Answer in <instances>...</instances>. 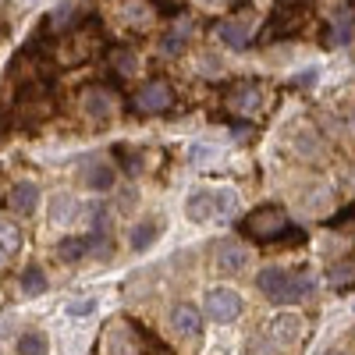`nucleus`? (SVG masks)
<instances>
[{
	"label": "nucleus",
	"instance_id": "ddd939ff",
	"mask_svg": "<svg viewBox=\"0 0 355 355\" xmlns=\"http://www.w3.org/2000/svg\"><path fill=\"white\" fill-rule=\"evenodd\" d=\"M171 327H174L178 334H185V338L199 334V331H202L199 309H196V306H189V302H178V306L171 309Z\"/></svg>",
	"mask_w": 355,
	"mask_h": 355
},
{
	"label": "nucleus",
	"instance_id": "f8f14e48",
	"mask_svg": "<svg viewBox=\"0 0 355 355\" xmlns=\"http://www.w3.org/2000/svg\"><path fill=\"white\" fill-rule=\"evenodd\" d=\"M160 231H164V224H160V217H142L135 227H132V234H128V245L135 249V252H142V249H150L157 239H160Z\"/></svg>",
	"mask_w": 355,
	"mask_h": 355
},
{
	"label": "nucleus",
	"instance_id": "6e6552de",
	"mask_svg": "<svg viewBox=\"0 0 355 355\" xmlns=\"http://www.w3.org/2000/svg\"><path fill=\"white\" fill-rule=\"evenodd\" d=\"M302 327H306V320H302L299 313H281V316H274V323H270V338H274L277 345L291 348V345L302 341Z\"/></svg>",
	"mask_w": 355,
	"mask_h": 355
},
{
	"label": "nucleus",
	"instance_id": "f257e3e1",
	"mask_svg": "<svg viewBox=\"0 0 355 355\" xmlns=\"http://www.w3.org/2000/svg\"><path fill=\"white\" fill-rule=\"evenodd\" d=\"M256 284H259V291L266 295L270 302H302V299H309V295L316 291V281L309 277V274H299V270H263L259 277H256Z\"/></svg>",
	"mask_w": 355,
	"mask_h": 355
},
{
	"label": "nucleus",
	"instance_id": "c85d7f7f",
	"mask_svg": "<svg viewBox=\"0 0 355 355\" xmlns=\"http://www.w3.org/2000/svg\"><path fill=\"white\" fill-rule=\"evenodd\" d=\"M334 227H355V206H348V210H341L334 220H331Z\"/></svg>",
	"mask_w": 355,
	"mask_h": 355
},
{
	"label": "nucleus",
	"instance_id": "39448f33",
	"mask_svg": "<svg viewBox=\"0 0 355 355\" xmlns=\"http://www.w3.org/2000/svg\"><path fill=\"white\" fill-rule=\"evenodd\" d=\"M227 110H231V114H242V117H256V114L263 110V93H259V85H252V82L234 85L231 93H227Z\"/></svg>",
	"mask_w": 355,
	"mask_h": 355
},
{
	"label": "nucleus",
	"instance_id": "2eb2a0df",
	"mask_svg": "<svg viewBox=\"0 0 355 355\" xmlns=\"http://www.w3.org/2000/svg\"><path fill=\"white\" fill-rule=\"evenodd\" d=\"M8 202H11V210H15V214L28 217V214H33L36 206H40V185H33V182H18V185L11 189Z\"/></svg>",
	"mask_w": 355,
	"mask_h": 355
},
{
	"label": "nucleus",
	"instance_id": "393cba45",
	"mask_svg": "<svg viewBox=\"0 0 355 355\" xmlns=\"http://www.w3.org/2000/svg\"><path fill=\"white\" fill-rule=\"evenodd\" d=\"M295 146H299V150H302L306 157H313V153L320 157V153H323V142H320V135H316V132H313V135H309V132H299V135H295Z\"/></svg>",
	"mask_w": 355,
	"mask_h": 355
},
{
	"label": "nucleus",
	"instance_id": "1a4fd4ad",
	"mask_svg": "<svg viewBox=\"0 0 355 355\" xmlns=\"http://www.w3.org/2000/svg\"><path fill=\"white\" fill-rule=\"evenodd\" d=\"M82 110H85V117H93V121H107L114 114V96L103 85H89L82 93Z\"/></svg>",
	"mask_w": 355,
	"mask_h": 355
},
{
	"label": "nucleus",
	"instance_id": "2f4dec72",
	"mask_svg": "<svg viewBox=\"0 0 355 355\" xmlns=\"http://www.w3.org/2000/svg\"><path fill=\"white\" fill-rule=\"evenodd\" d=\"M217 150H214V146H192V160L199 164V160H206V157H214Z\"/></svg>",
	"mask_w": 355,
	"mask_h": 355
},
{
	"label": "nucleus",
	"instance_id": "473e14b6",
	"mask_svg": "<svg viewBox=\"0 0 355 355\" xmlns=\"http://www.w3.org/2000/svg\"><path fill=\"white\" fill-rule=\"evenodd\" d=\"M199 4H202V8H224L227 0H199Z\"/></svg>",
	"mask_w": 355,
	"mask_h": 355
},
{
	"label": "nucleus",
	"instance_id": "9d476101",
	"mask_svg": "<svg viewBox=\"0 0 355 355\" xmlns=\"http://www.w3.org/2000/svg\"><path fill=\"white\" fill-rule=\"evenodd\" d=\"M185 217L202 224V220H214L217 217V196L214 189H196L189 199H185Z\"/></svg>",
	"mask_w": 355,
	"mask_h": 355
},
{
	"label": "nucleus",
	"instance_id": "7c9ffc66",
	"mask_svg": "<svg viewBox=\"0 0 355 355\" xmlns=\"http://www.w3.org/2000/svg\"><path fill=\"white\" fill-rule=\"evenodd\" d=\"M316 78H320V71H316V68H306V71H299L295 85H316Z\"/></svg>",
	"mask_w": 355,
	"mask_h": 355
},
{
	"label": "nucleus",
	"instance_id": "7ed1b4c3",
	"mask_svg": "<svg viewBox=\"0 0 355 355\" xmlns=\"http://www.w3.org/2000/svg\"><path fill=\"white\" fill-rule=\"evenodd\" d=\"M206 316L217 320V323H231V320H239L242 316V295L220 284V288H210L206 291Z\"/></svg>",
	"mask_w": 355,
	"mask_h": 355
},
{
	"label": "nucleus",
	"instance_id": "b1692460",
	"mask_svg": "<svg viewBox=\"0 0 355 355\" xmlns=\"http://www.w3.org/2000/svg\"><path fill=\"white\" fill-rule=\"evenodd\" d=\"M71 15H75V4H57L46 18V28H68L71 25Z\"/></svg>",
	"mask_w": 355,
	"mask_h": 355
},
{
	"label": "nucleus",
	"instance_id": "423d86ee",
	"mask_svg": "<svg viewBox=\"0 0 355 355\" xmlns=\"http://www.w3.org/2000/svg\"><path fill=\"white\" fill-rule=\"evenodd\" d=\"M217 36L227 50H245L249 36H252V15H239V18H227L217 25Z\"/></svg>",
	"mask_w": 355,
	"mask_h": 355
},
{
	"label": "nucleus",
	"instance_id": "bb28decb",
	"mask_svg": "<svg viewBox=\"0 0 355 355\" xmlns=\"http://www.w3.org/2000/svg\"><path fill=\"white\" fill-rule=\"evenodd\" d=\"M93 309H96L93 299H75V302H68V316H93Z\"/></svg>",
	"mask_w": 355,
	"mask_h": 355
},
{
	"label": "nucleus",
	"instance_id": "412c9836",
	"mask_svg": "<svg viewBox=\"0 0 355 355\" xmlns=\"http://www.w3.org/2000/svg\"><path fill=\"white\" fill-rule=\"evenodd\" d=\"M185 40H189V21H178L171 33L164 36V53H182Z\"/></svg>",
	"mask_w": 355,
	"mask_h": 355
},
{
	"label": "nucleus",
	"instance_id": "aec40b11",
	"mask_svg": "<svg viewBox=\"0 0 355 355\" xmlns=\"http://www.w3.org/2000/svg\"><path fill=\"white\" fill-rule=\"evenodd\" d=\"M214 196H217V217H231L234 210H239V192H234V189L217 185Z\"/></svg>",
	"mask_w": 355,
	"mask_h": 355
},
{
	"label": "nucleus",
	"instance_id": "0eeeda50",
	"mask_svg": "<svg viewBox=\"0 0 355 355\" xmlns=\"http://www.w3.org/2000/svg\"><path fill=\"white\" fill-rule=\"evenodd\" d=\"M103 355H139L135 331H128V323H110L103 334Z\"/></svg>",
	"mask_w": 355,
	"mask_h": 355
},
{
	"label": "nucleus",
	"instance_id": "dca6fc26",
	"mask_svg": "<svg viewBox=\"0 0 355 355\" xmlns=\"http://www.w3.org/2000/svg\"><path fill=\"white\" fill-rule=\"evenodd\" d=\"M89 245H93L89 239H75V234H68V239H61V242H57L53 256L61 259V263H78V259L89 252Z\"/></svg>",
	"mask_w": 355,
	"mask_h": 355
},
{
	"label": "nucleus",
	"instance_id": "cd10ccee",
	"mask_svg": "<svg viewBox=\"0 0 355 355\" xmlns=\"http://www.w3.org/2000/svg\"><path fill=\"white\" fill-rule=\"evenodd\" d=\"M334 43H352V21H348V18H338V25H334Z\"/></svg>",
	"mask_w": 355,
	"mask_h": 355
},
{
	"label": "nucleus",
	"instance_id": "f03ea898",
	"mask_svg": "<svg viewBox=\"0 0 355 355\" xmlns=\"http://www.w3.org/2000/svg\"><path fill=\"white\" fill-rule=\"evenodd\" d=\"M242 231L256 242H277L288 231V214L281 210V206H259V210H252L242 220Z\"/></svg>",
	"mask_w": 355,
	"mask_h": 355
},
{
	"label": "nucleus",
	"instance_id": "20e7f679",
	"mask_svg": "<svg viewBox=\"0 0 355 355\" xmlns=\"http://www.w3.org/2000/svg\"><path fill=\"white\" fill-rule=\"evenodd\" d=\"M171 103H174V89H171L167 82H160V78L146 82V85L139 89V96H135V107H139L142 114H164Z\"/></svg>",
	"mask_w": 355,
	"mask_h": 355
},
{
	"label": "nucleus",
	"instance_id": "4be33fe9",
	"mask_svg": "<svg viewBox=\"0 0 355 355\" xmlns=\"http://www.w3.org/2000/svg\"><path fill=\"white\" fill-rule=\"evenodd\" d=\"M331 284H334V288L355 284V263H334V266H331Z\"/></svg>",
	"mask_w": 355,
	"mask_h": 355
},
{
	"label": "nucleus",
	"instance_id": "5701e85b",
	"mask_svg": "<svg viewBox=\"0 0 355 355\" xmlns=\"http://www.w3.org/2000/svg\"><path fill=\"white\" fill-rule=\"evenodd\" d=\"M0 234H4V256L11 259V256L21 249V234H18V227H15L11 220H4V224H0Z\"/></svg>",
	"mask_w": 355,
	"mask_h": 355
},
{
	"label": "nucleus",
	"instance_id": "6ab92c4d",
	"mask_svg": "<svg viewBox=\"0 0 355 355\" xmlns=\"http://www.w3.org/2000/svg\"><path fill=\"white\" fill-rule=\"evenodd\" d=\"M21 291L33 295V299L46 291V277H43L40 266H25V270H21Z\"/></svg>",
	"mask_w": 355,
	"mask_h": 355
},
{
	"label": "nucleus",
	"instance_id": "a878e982",
	"mask_svg": "<svg viewBox=\"0 0 355 355\" xmlns=\"http://www.w3.org/2000/svg\"><path fill=\"white\" fill-rule=\"evenodd\" d=\"M110 61H114V68L121 71V75H132V71H135V53H132V50H114Z\"/></svg>",
	"mask_w": 355,
	"mask_h": 355
},
{
	"label": "nucleus",
	"instance_id": "c756f323",
	"mask_svg": "<svg viewBox=\"0 0 355 355\" xmlns=\"http://www.w3.org/2000/svg\"><path fill=\"white\" fill-rule=\"evenodd\" d=\"M117 157H125V167H128V174H139L142 171V164H139V157H128V150H125V146H117V150H114Z\"/></svg>",
	"mask_w": 355,
	"mask_h": 355
},
{
	"label": "nucleus",
	"instance_id": "f3484780",
	"mask_svg": "<svg viewBox=\"0 0 355 355\" xmlns=\"http://www.w3.org/2000/svg\"><path fill=\"white\" fill-rule=\"evenodd\" d=\"M75 214H78L75 196H53V202H50V220L53 224H68V220H75Z\"/></svg>",
	"mask_w": 355,
	"mask_h": 355
},
{
	"label": "nucleus",
	"instance_id": "a211bd4d",
	"mask_svg": "<svg viewBox=\"0 0 355 355\" xmlns=\"http://www.w3.org/2000/svg\"><path fill=\"white\" fill-rule=\"evenodd\" d=\"M46 334L43 331H25L18 338V355H46Z\"/></svg>",
	"mask_w": 355,
	"mask_h": 355
},
{
	"label": "nucleus",
	"instance_id": "4468645a",
	"mask_svg": "<svg viewBox=\"0 0 355 355\" xmlns=\"http://www.w3.org/2000/svg\"><path fill=\"white\" fill-rule=\"evenodd\" d=\"M82 182H85V189H96V192L114 189V164H107V160H89L85 171H82Z\"/></svg>",
	"mask_w": 355,
	"mask_h": 355
},
{
	"label": "nucleus",
	"instance_id": "9b49d317",
	"mask_svg": "<svg viewBox=\"0 0 355 355\" xmlns=\"http://www.w3.org/2000/svg\"><path fill=\"white\" fill-rule=\"evenodd\" d=\"M217 266L224 274H242L249 266V249L239 242H220L217 245Z\"/></svg>",
	"mask_w": 355,
	"mask_h": 355
}]
</instances>
